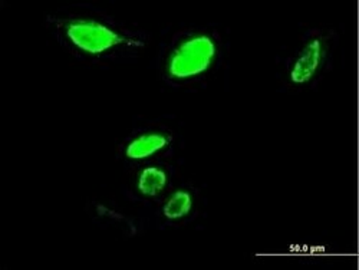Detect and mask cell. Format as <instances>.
<instances>
[{"instance_id": "4", "label": "cell", "mask_w": 359, "mask_h": 270, "mask_svg": "<svg viewBox=\"0 0 359 270\" xmlns=\"http://www.w3.org/2000/svg\"><path fill=\"white\" fill-rule=\"evenodd\" d=\"M171 141L172 137L167 133L147 131L133 137L127 142L124 148V156L127 160L131 161H142L147 158H151L158 153L164 151V149H167Z\"/></svg>"}, {"instance_id": "5", "label": "cell", "mask_w": 359, "mask_h": 270, "mask_svg": "<svg viewBox=\"0 0 359 270\" xmlns=\"http://www.w3.org/2000/svg\"><path fill=\"white\" fill-rule=\"evenodd\" d=\"M168 175L160 167H145L137 178V190L148 198L158 197L167 187Z\"/></svg>"}, {"instance_id": "2", "label": "cell", "mask_w": 359, "mask_h": 270, "mask_svg": "<svg viewBox=\"0 0 359 270\" xmlns=\"http://www.w3.org/2000/svg\"><path fill=\"white\" fill-rule=\"evenodd\" d=\"M219 56V42L208 32L196 31L178 38L167 53L165 78L172 82H191L207 74Z\"/></svg>"}, {"instance_id": "3", "label": "cell", "mask_w": 359, "mask_h": 270, "mask_svg": "<svg viewBox=\"0 0 359 270\" xmlns=\"http://www.w3.org/2000/svg\"><path fill=\"white\" fill-rule=\"evenodd\" d=\"M323 39L315 36L309 39L294 55L289 68V81L293 85H306L318 74L325 58Z\"/></svg>"}, {"instance_id": "6", "label": "cell", "mask_w": 359, "mask_h": 270, "mask_svg": "<svg viewBox=\"0 0 359 270\" xmlns=\"http://www.w3.org/2000/svg\"><path fill=\"white\" fill-rule=\"evenodd\" d=\"M193 204V196L189 191L178 190L167 198L163 207V216L170 222L182 220L191 213Z\"/></svg>"}, {"instance_id": "1", "label": "cell", "mask_w": 359, "mask_h": 270, "mask_svg": "<svg viewBox=\"0 0 359 270\" xmlns=\"http://www.w3.org/2000/svg\"><path fill=\"white\" fill-rule=\"evenodd\" d=\"M55 36L69 50L94 59H111L138 52L144 41L112 19L94 15H67L49 18Z\"/></svg>"}]
</instances>
